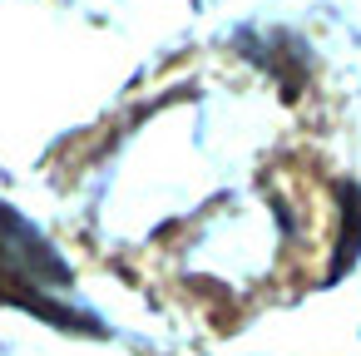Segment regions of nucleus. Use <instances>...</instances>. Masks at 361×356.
Returning <instances> with one entry per match:
<instances>
[{"label": "nucleus", "mask_w": 361, "mask_h": 356, "mask_svg": "<svg viewBox=\"0 0 361 356\" xmlns=\"http://www.w3.org/2000/svg\"><path fill=\"white\" fill-rule=\"evenodd\" d=\"M70 292V267L65 257L16 213L0 203V302H20L60 326H80L70 307H60L55 297Z\"/></svg>", "instance_id": "nucleus-1"}]
</instances>
